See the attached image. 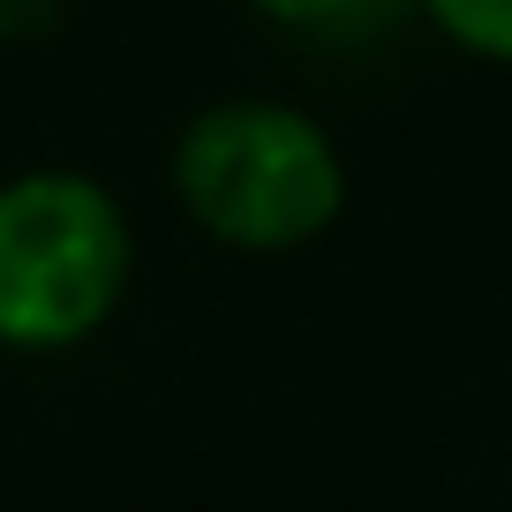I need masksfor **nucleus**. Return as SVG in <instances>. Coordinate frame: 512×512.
Returning a JSON list of instances; mask_svg holds the SVG:
<instances>
[{"instance_id":"1","label":"nucleus","mask_w":512,"mask_h":512,"mask_svg":"<svg viewBox=\"0 0 512 512\" xmlns=\"http://www.w3.org/2000/svg\"><path fill=\"white\" fill-rule=\"evenodd\" d=\"M196 234L241 256H294L324 241L347 211V151L294 98L234 91L181 121L166 159Z\"/></svg>"},{"instance_id":"2","label":"nucleus","mask_w":512,"mask_h":512,"mask_svg":"<svg viewBox=\"0 0 512 512\" xmlns=\"http://www.w3.org/2000/svg\"><path fill=\"white\" fill-rule=\"evenodd\" d=\"M136 279L128 204L83 166L0 181V354H76Z\"/></svg>"},{"instance_id":"3","label":"nucleus","mask_w":512,"mask_h":512,"mask_svg":"<svg viewBox=\"0 0 512 512\" xmlns=\"http://www.w3.org/2000/svg\"><path fill=\"white\" fill-rule=\"evenodd\" d=\"M415 8L452 53L512 68V0H415Z\"/></svg>"},{"instance_id":"4","label":"nucleus","mask_w":512,"mask_h":512,"mask_svg":"<svg viewBox=\"0 0 512 512\" xmlns=\"http://www.w3.org/2000/svg\"><path fill=\"white\" fill-rule=\"evenodd\" d=\"M241 8H256V16L279 23V31H347V23L392 8V0H241Z\"/></svg>"},{"instance_id":"5","label":"nucleus","mask_w":512,"mask_h":512,"mask_svg":"<svg viewBox=\"0 0 512 512\" xmlns=\"http://www.w3.org/2000/svg\"><path fill=\"white\" fill-rule=\"evenodd\" d=\"M53 16V0H0V31H31Z\"/></svg>"}]
</instances>
